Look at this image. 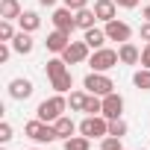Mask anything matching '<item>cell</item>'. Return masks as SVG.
<instances>
[{
  "mask_svg": "<svg viewBox=\"0 0 150 150\" xmlns=\"http://www.w3.org/2000/svg\"><path fill=\"white\" fill-rule=\"evenodd\" d=\"M68 109V100H65V94H53V97H47V100H41L38 103V109H35V118L38 121H44V124H53L56 118H62V112Z\"/></svg>",
  "mask_w": 150,
  "mask_h": 150,
  "instance_id": "cell-1",
  "label": "cell"
},
{
  "mask_svg": "<svg viewBox=\"0 0 150 150\" xmlns=\"http://www.w3.org/2000/svg\"><path fill=\"white\" fill-rule=\"evenodd\" d=\"M83 86H86V91H88V94H97V97H106V94H112V91H115L112 77H106L103 71H91L88 77L83 80Z\"/></svg>",
  "mask_w": 150,
  "mask_h": 150,
  "instance_id": "cell-2",
  "label": "cell"
},
{
  "mask_svg": "<svg viewBox=\"0 0 150 150\" xmlns=\"http://www.w3.org/2000/svg\"><path fill=\"white\" fill-rule=\"evenodd\" d=\"M24 132L33 138V141H38V144H50V141H56L59 135H56V127L53 124H44V121H30V124H24Z\"/></svg>",
  "mask_w": 150,
  "mask_h": 150,
  "instance_id": "cell-3",
  "label": "cell"
},
{
  "mask_svg": "<svg viewBox=\"0 0 150 150\" xmlns=\"http://www.w3.org/2000/svg\"><path fill=\"white\" fill-rule=\"evenodd\" d=\"M121 62V56H118V50H109V47H100V50H94L91 56H88V65L94 68V71H112L115 65Z\"/></svg>",
  "mask_w": 150,
  "mask_h": 150,
  "instance_id": "cell-4",
  "label": "cell"
},
{
  "mask_svg": "<svg viewBox=\"0 0 150 150\" xmlns=\"http://www.w3.org/2000/svg\"><path fill=\"white\" fill-rule=\"evenodd\" d=\"M80 132L88 135V138H106V135H109V118H103V115H88V118L80 124Z\"/></svg>",
  "mask_w": 150,
  "mask_h": 150,
  "instance_id": "cell-5",
  "label": "cell"
},
{
  "mask_svg": "<svg viewBox=\"0 0 150 150\" xmlns=\"http://www.w3.org/2000/svg\"><path fill=\"white\" fill-rule=\"evenodd\" d=\"M103 30H106V38H109V41H118V44H124V41L132 38V27H129L127 21H118V18L109 21Z\"/></svg>",
  "mask_w": 150,
  "mask_h": 150,
  "instance_id": "cell-6",
  "label": "cell"
},
{
  "mask_svg": "<svg viewBox=\"0 0 150 150\" xmlns=\"http://www.w3.org/2000/svg\"><path fill=\"white\" fill-rule=\"evenodd\" d=\"M88 50H91V47H88L86 41H71L59 56H62L68 65H80V62H86V59H88Z\"/></svg>",
  "mask_w": 150,
  "mask_h": 150,
  "instance_id": "cell-7",
  "label": "cell"
},
{
  "mask_svg": "<svg viewBox=\"0 0 150 150\" xmlns=\"http://www.w3.org/2000/svg\"><path fill=\"white\" fill-rule=\"evenodd\" d=\"M50 21H53V27L62 30V33H74V30H77V15H74V9H68V6L56 9Z\"/></svg>",
  "mask_w": 150,
  "mask_h": 150,
  "instance_id": "cell-8",
  "label": "cell"
},
{
  "mask_svg": "<svg viewBox=\"0 0 150 150\" xmlns=\"http://www.w3.org/2000/svg\"><path fill=\"white\" fill-rule=\"evenodd\" d=\"M121 115H124V97H121L118 91L106 94V97H103V118L115 121V118H121Z\"/></svg>",
  "mask_w": 150,
  "mask_h": 150,
  "instance_id": "cell-9",
  "label": "cell"
},
{
  "mask_svg": "<svg viewBox=\"0 0 150 150\" xmlns=\"http://www.w3.org/2000/svg\"><path fill=\"white\" fill-rule=\"evenodd\" d=\"M94 15H97V21L109 24L118 18V3L115 0H94Z\"/></svg>",
  "mask_w": 150,
  "mask_h": 150,
  "instance_id": "cell-10",
  "label": "cell"
},
{
  "mask_svg": "<svg viewBox=\"0 0 150 150\" xmlns=\"http://www.w3.org/2000/svg\"><path fill=\"white\" fill-rule=\"evenodd\" d=\"M44 44H47V50H50V53H62V50H65V47L71 44V33L53 30V33L47 35V41H44Z\"/></svg>",
  "mask_w": 150,
  "mask_h": 150,
  "instance_id": "cell-11",
  "label": "cell"
},
{
  "mask_svg": "<svg viewBox=\"0 0 150 150\" xmlns=\"http://www.w3.org/2000/svg\"><path fill=\"white\" fill-rule=\"evenodd\" d=\"M30 94H33V83H30V80L18 77V80L9 83V97H12V100H27Z\"/></svg>",
  "mask_w": 150,
  "mask_h": 150,
  "instance_id": "cell-12",
  "label": "cell"
},
{
  "mask_svg": "<svg viewBox=\"0 0 150 150\" xmlns=\"http://www.w3.org/2000/svg\"><path fill=\"white\" fill-rule=\"evenodd\" d=\"M50 80V86L59 91V94H68L71 88H74V77H71V71L65 68V71H59V74H53V77H47Z\"/></svg>",
  "mask_w": 150,
  "mask_h": 150,
  "instance_id": "cell-13",
  "label": "cell"
},
{
  "mask_svg": "<svg viewBox=\"0 0 150 150\" xmlns=\"http://www.w3.org/2000/svg\"><path fill=\"white\" fill-rule=\"evenodd\" d=\"M24 15L18 0H0V21H18Z\"/></svg>",
  "mask_w": 150,
  "mask_h": 150,
  "instance_id": "cell-14",
  "label": "cell"
},
{
  "mask_svg": "<svg viewBox=\"0 0 150 150\" xmlns=\"http://www.w3.org/2000/svg\"><path fill=\"white\" fill-rule=\"evenodd\" d=\"M118 56H121L124 65H138V62H141V50H138L132 41H124V44L118 47Z\"/></svg>",
  "mask_w": 150,
  "mask_h": 150,
  "instance_id": "cell-15",
  "label": "cell"
},
{
  "mask_svg": "<svg viewBox=\"0 0 150 150\" xmlns=\"http://www.w3.org/2000/svg\"><path fill=\"white\" fill-rule=\"evenodd\" d=\"M33 47H35V44H33V35H30V33H24V30L12 38V50H15V53H21V56L33 53Z\"/></svg>",
  "mask_w": 150,
  "mask_h": 150,
  "instance_id": "cell-16",
  "label": "cell"
},
{
  "mask_svg": "<svg viewBox=\"0 0 150 150\" xmlns=\"http://www.w3.org/2000/svg\"><path fill=\"white\" fill-rule=\"evenodd\" d=\"M83 41H86L91 50H100V47H103V41H109V38H106V30H97V27H91V30H86Z\"/></svg>",
  "mask_w": 150,
  "mask_h": 150,
  "instance_id": "cell-17",
  "label": "cell"
},
{
  "mask_svg": "<svg viewBox=\"0 0 150 150\" xmlns=\"http://www.w3.org/2000/svg\"><path fill=\"white\" fill-rule=\"evenodd\" d=\"M53 127H56V135H59V138H71L74 132H77V124H74L71 118H65V115H62V118H56V121H53Z\"/></svg>",
  "mask_w": 150,
  "mask_h": 150,
  "instance_id": "cell-18",
  "label": "cell"
},
{
  "mask_svg": "<svg viewBox=\"0 0 150 150\" xmlns=\"http://www.w3.org/2000/svg\"><path fill=\"white\" fill-rule=\"evenodd\" d=\"M74 15H77V27H80L83 33H86V30H91V27H94V21H97L94 9H88V6H86V9H80V12H74Z\"/></svg>",
  "mask_w": 150,
  "mask_h": 150,
  "instance_id": "cell-19",
  "label": "cell"
},
{
  "mask_svg": "<svg viewBox=\"0 0 150 150\" xmlns=\"http://www.w3.org/2000/svg\"><path fill=\"white\" fill-rule=\"evenodd\" d=\"M18 24H21L24 33H35V30L41 27V18H38V12H24V15L18 18Z\"/></svg>",
  "mask_w": 150,
  "mask_h": 150,
  "instance_id": "cell-20",
  "label": "cell"
},
{
  "mask_svg": "<svg viewBox=\"0 0 150 150\" xmlns=\"http://www.w3.org/2000/svg\"><path fill=\"white\" fill-rule=\"evenodd\" d=\"M91 147V138L88 135H71V138H65V150H88Z\"/></svg>",
  "mask_w": 150,
  "mask_h": 150,
  "instance_id": "cell-21",
  "label": "cell"
},
{
  "mask_svg": "<svg viewBox=\"0 0 150 150\" xmlns=\"http://www.w3.org/2000/svg\"><path fill=\"white\" fill-rule=\"evenodd\" d=\"M86 100H88V94H83V91H71L68 106H71L74 112H86Z\"/></svg>",
  "mask_w": 150,
  "mask_h": 150,
  "instance_id": "cell-22",
  "label": "cell"
},
{
  "mask_svg": "<svg viewBox=\"0 0 150 150\" xmlns=\"http://www.w3.org/2000/svg\"><path fill=\"white\" fill-rule=\"evenodd\" d=\"M132 83H135V88H141V91H150V68H141V71H135Z\"/></svg>",
  "mask_w": 150,
  "mask_h": 150,
  "instance_id": "cell-23",
  "label": "cell"
},
{
  "mask_svg": "<svg viewBox=\"0 0 150 150\" xmlns=\"http://www.w3.org/2000/svg\"><path fill=\"white\" fill-rule=\"evenodd\" d=\"M109 135H118V138H124V135H127V121H124V118H115V121H109Z\"/></svg>",
  "mask_w": 150,
  "mask_h": 150,
  "instance_id": "cell-24",
  "label": "cell"
},
{
  "mask_svg": "<svg viewBox=\"0 0 150 150\" xmlns=\"http://www.w3.org/2000/svg\"><path fill=\"white\" fill-rule=\"evenodd\" d=\"M18 33H15V27H12V21H0V41H12Z\"/></svg>",
  "mask_w": 150,
  "mask_h": 150,
  "instance_id": "cell-25",
  "label": "cell"
},
{
  "mask_svg": "<svg viewBox=\"0 0 150 150\" xmlns=\"http://www.w3.org/2000/svg\"><path fill=\"white\" fill-rule=\"evenodd\" d=\"M118 147H124L118 135H106V138H100V150H118Z\"/></svg>",
  "mask_w": 150,
  "mask_h": 150,
  "instance_id": "cell-26",
  "label": "cell"
},
{
  "mask_svg": "<svg viewBox=\"0 0 150 150\" xmlns=\"http://www.w3.org/2000/svg\"><path fill=\"white\" fill-rule=\"evenodd\" d=\"M9 138H12V124H9V121H3V124H0V141L6 144Z\"/></svg>",
  "mask_w": 150,
  "mask_h": 150,
  "instance_id": "cell-27",
  "label": "cell"
},
{
  "mask_svg": "<svg viewBox=\"0 0 150 150\" xmlns=\"http://www.w3.org/2000/svg\"><path fill=\"white\" fill-rule=\"evenodd\" d=\"M12 56V41H0V62H6Z\"/></svg>",
  "mask_w": 150,
  "mask_h": 150,
  "instance_id": "cell-28",
  "label": "cell"
},
{
  "mask_svg": "<svg viewBox=\"0 0 150 150\" xmlns=\"http://www.w3.org/2000/svg\"><path fill=\"white\" fill-rule=\"evenodd\" d=\"M65 6H68V9H74V12H80V9H86V6H88V0H65Z\"/></svg>",
  "mask_w": 150,
  "mask_h": 150,
  "instance_id": "cell-29",
  "label": "cell"
},
{
  "mask_svg": "<svg viewBox=\"0 0 150 150\" xmlns=\"http://www.w3.org/2000/svg\"><path fill=\"white\" fill-rule=\"evenodd\" d=\"M141 68H150V41H147V47L141 50Z\"/></svg>",
  "mask_w": 150,
  "mask_h": 150,
  "instance_id": "cell-30",
  "label": "cell"
},
{
  "mask_svg": "<svg viewBox=\"0 0 150 150\" xmlns=\"http://www.w3.org/2000/svg\"><path fill=\"white\" fill-rule=\"evenodd\" d=\"M115 3H118L121 9H135V6L141 3V0H115Z\"/></svg>",
  "mask_w": 150,
  "mask_h": 150,
  "instance_id": "cell-31",
  "label": "cell"
},
{
  "mask_svg": "<svg viewBox=\"0 0 150 150\" xmlns=\"http://www.w3.org/2000/svg\"><path fill=\"white\" fill-rule=\"evenodd\" d=\"M138 33H141V38H144V41H150V21H144Z\"/></svg>",
  "mask_w": 150,
  "mask_h": 150,
  "instance_id": "cell-32",
  "label": "cell"
},
{
  "mask_svg": "<svg viewBox=\"0 0 150 150\" xmlns=\"http://www.w3.org/2000/svg\"><path fill=\"white\" fill-rule=\"evenodd\" d=\"M141 18H147V21H150V6H144V9H141Z\"/></svg>",
  "mask_w": 150,
  "mask_h": 150,
  "instance_id": "cell-33",
  "label": "cell"
},
{
  "mask_svg": "<svg viewBox=\"0 0 150 150\" xmlns=\"http://www.w3.org/2000/svg\"><path fill=\"white\" fill-rule=\"evenodd\" d=\"M41 6H56V0H38Z\"/></svg>",
  "mask_w": 150,
  "mask_h": 150,
  "instance_id": "cell-34",
  "label": "cell"
},
{
  "mask_svg": "<svg viewBox=\"0 0 150 150\" xmlns=\"http://www.w3.org/2000/svg\"><path fill=\"white\" fill-rule=\"evenodd\" d=\"M118 150H124V147H118Z\"/></svg>",
  "mask_w": 150,
  "mask_h": 150,
  "instance_id": "cell-35",
  "label": "cell"
}]
</instances>
